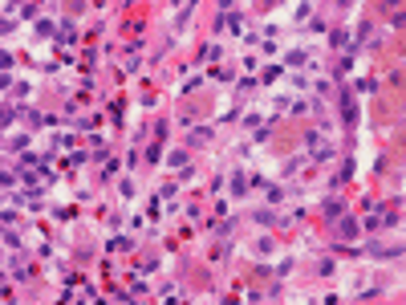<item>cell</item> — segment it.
Instances as JSON below:
<instances>
[{
	"label": "cell",
	"mask_w": 406,
	"mask_h": 305,
	"mask_svg": "<svg viewBox=\"0 0 406 305\" xmlns=\"http://www.w3.org/2000/svg\"><path fill=\"white\" fill-rule=\"evenodd\" d=\"M362 228H366V232H378V228H382V216H370V220H362Z\"/></svg>",
	"instance_id": "obj_6"
},
{
	"label": "cell",
	"mask_w": 406,
	"mask_h": 305,
	"mask_svg": "<svg viewBox=\"0 0 406 305\" xmlns=\"http://www.w3.org/2000/svg\"><path fill=\"white\" fill-rule=\"evenodd\" d=\"M304 57H309V53H301V49H292V53H288V65H304Z\"/></svg>",
	"instance_id": "obj_7"
},
{
	"label": "cell",
	"mask_w": 406,
	"mask_h": 305,
	"mask_svg": "<svg viewBox=\"0 0 406 305\" xmlns=\"http://www.w3.org/2000/svg\"><path fill=\"white\" fill-rule=\"evenodd\" d=\"M341 114H345V122H349V126L357 122V106H354V94H345V90H341Z\"/></svg>",
	"instance_id": "obj_1"
},
{
	"label": "cell",
	"mask_w": 406,
	"mask_h": 305,
	"mask_svg": "<svg viewBox=\"0 0 406 305\" xmlns=\"http://www.w3.org/2000/svg\"><path fill=\"white\" fill-rule=\"evenodd\" d=\"M341 212H345L341 199H325V216H341Z\"/></svg>",
	"instance_id": "obj_5"
},
{
	"label": "cell",
	"mask_w": 406,
	"mask_h": 305,
	"mask_svg": "<svg viewBox=\"0 0 406 305\" xmlns=\"http://www.w3.org/2000/svg\"><path fill=\"white\" fill-rule=\"evenodd\" d=\"M357 232H362V224H357V220H341V224H337V236H341V240H354Z\"/></svg>",
	"instance_id": "obj_2"
},
{
	"label": "cell",
	"mask_w": 406,
	"mask_h": 305,
	"mask_svg": "<svg viewBox=\"0 0 406 305\" xmlns=\"http://www.w3.org/2000/svg\"><path fill=\"white\" fill-rule=\"evenodd\" d=\"M232 191H236V196H244V191H248V179H244L240 171H236V175H232Z\"/></svg>",
	"instance_id": "obj_4"
},
{
	"label": "cell",
	"mask_w": 406,
	"mask_h": 305,
	"mask_svg": "<svg viewBox=\"0 0 406 305\" xmlns=\"http://www.w3.org/2000/svg\"><path fill=\"white\" fill-rule=\"evenodd\" d=\"M313 159H317V163H329L333 159V146L329 143H317V146H313Z\"/></svg>",
	"instance_id": "obj_3"
}]
</instances>
